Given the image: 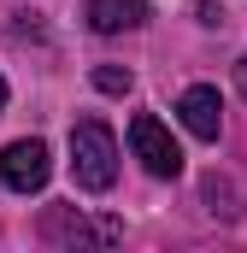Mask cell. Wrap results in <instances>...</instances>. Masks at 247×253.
I'll return each instance as SVG.
<instances>
[{
	"label": "cell",
	"instance_id": "3",
	"mask_svg": "<svg viewBox=\"0 0 247 253\" xmlns=\"http://www.w3.org/2000/svg\"><path fill=\"white\" fill-rule=\"evenodd\" d=\"M47 177H53V153H47V141H12L6 153H0V183L12 194H36L47 189Z\"/></svg>",
	"mask_w": 247,
	"mask_h": 253
},
{
	"label": "cell",
	"instance_id": "1",
	"mask_svg": "<svg viewBox=\"0 0 247 253\" xmlns=\"http://www.w3.org/2000/svg\"><path fill=\"white\" fill-rule=\"evenodd\" d=\"M71 177H77V189H88V194H106L118 183V135L100 118L71 124Z\"/></svg>",
	"mask_w": 247,
	"mask_h": 253
},
{
	"label": "cell",
	"instance_id": "5",
	"mask_svg": "<svg viewBox=\"0 0 247 253\" xmlns=\"http://www.w3.org/2000/svg\"><path fill=\"white\" fill-rule=\"evenodd\" d=\"M47 236H59V242H94V248H112L124 230L112 224V218H82V212L59 206V212H47Z\"/></svg>",
	"mask_w": 247,
	"mask_h": 253
},
{
	"label": "cell",
	"instance_id": "2",
	"mask_svg": "<svg viewBox=\"0 0 247 253\" xmlns=\"http://www.w3.org/2000/svg\"><path fill=\"white\" fill-rule=\"evenodd\" d=\"M129 153L147 165V177H177L183 171V147L171 141V129L159 124L153 112H135L129 118Z\"/></svg>",
	"mask_w": 247,
	"mask_h": 253
},
{
	"label": "cell",
	"instance_id": "6",
	"mask_svg": "<svg viewBox=\"0 0 247 253\" xmlns=\"http://www.w3.org/2000/svg\"><path fill=\"white\" fill-rule=\"evenodd\" d=\"M88 30L94 36H118V30H141L147 24V0H88Z\"/></svg>",
	"mask_w": 247,
	"mask_h": 253
},
{
	"label": "cell",
	"instance_id": "7",
	"mask_svg": "<svg viewBox=\"0 0 247 253\" xmlns=\"http://www.w3.org/2000/svg\"><path fill=\"white\" fill-rule=\"evenodd\" d=\"M129 83H135V77L118 71V65H100V71H94V88H100V94H129Z\"/></svg>",
	"mask_w": 247,
	"mask_h": 253
},
{
	"label": "cell",
	"instance_id": "8",
	"mask_svg": "<svg viewBox=\"0 0 247 253\" xmlns=\"http://www.w3.org/2000/svg\"><path fill=\"white\" fill-rule=\"evenodd\" d=\"M236 83H242V94H247V53L236 59Z\"/></svg>",
	"mask_w": 247,
	"mask_h": 253
},
{
	"label": "cell",
	"instance_id": "9",
	"mask_svg": "<svg viewBox=\"0 0 247 253\" xmlns=\"http://www.w3.org/2000/svg\"><path fill=\"white\" fill-rule=\"evenodd\" d=\"M0 112H6V77H0Z\"/></svg>",
	"mask_w": 247,
	"mask_h": 253
},
{
	"label": "cell",
	"instance_id": "4",
	"mask_svg": "<svg viewBox=\"0 0 247 253\" xmlns=\"http://www.w3.org/2000/svg\"><path fill=\"white\" fill-rule=\"evenodd\" d=\"M177 118H183L188 135H200V141H218V129H224V100H218V88L194 83L183 100H177Z\"/></svg>",
	"mask_w": 247,
	"mask_h": 253
}]
</instances>
